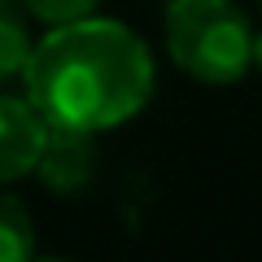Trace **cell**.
Masks as SVG:
<instances>
[{"mask_svg":"<svg viewBox=\"0 0 262 262\" xmlns=\"http://www.w3.org/2000/svg\"><path fill=\"white\" fill-rule=\"evenodd\" d=\"M22 88L48 127L101 136L131 122L149 105L158 66L149 44L127 22L92 13L66 27H48V35L35 39Z\"/></svg>","mask_w":262,"mask_h":262,"instance_id":"6da1fadb","label":"cell"},{"mask_svg":"<svg viewBox=\"0 0 262 262\" xmlns=\"http://www.w3.org/2000/svg\"><path fill=\"white\" fill-rule=\"evenodd\" d=\"M166 53L188 79L206 88H232L253 70V22L236 0H170Z\"/></svg>","mask_w":262,"mask_h":262,"instance_id":"7a4b0ae2","label":"cell"},{"mask_svg":"<svg viewBox=\"0 0 262 262\" xmlns=\"http://www.w3.org/2000/svg\"><path fill=\"white\" fill-rule=\"evenodd\" d=\"M48 144V122L31 96H0V188L35 175Z\"/></svg>","mask_w":262,"mask_h":262,"instance_id":"3957f363","label":"cell"},{"mask_svg":"<svg viewBox=\"0 0 262 262\" xmlns=\"http://www.w3.org/2000/svg\"><path fill=\"white\" fill-rule=\"evenodd\" d=\"M35 175L57 196H83L96 179V136L92 131L48 127V144H44Z\"/></svg>","mask_w":262,"mask_h":262,"instance_id":"277c9868","label":"cell"},{"mask_svg":"<svg viewBox=\"0 0 262 262\" xmlns=\"http://www.w3.org/2000/svg\"><path fill=\"white\" fill-rule=\"evenodd\" d=\"M35 48L31 39V13L22 0H0V83H9L27 70V57Z\"/></svg>","mask_w":262,"mask_h":262,"instance_id":"5b68a950","label":"cell"},{"mask_svg":"<svg viewBox=\"0 0 262 262\" xmlns=\"http://www.w3.org/2000/svg\"><path fill=\"white\" fill-rule=\"evenodd\" d=\"M35 253V219L27 201L0 192V262H22Z\"/></svg>","mask_w":262,"mask_h":262,"instance_id":"8992f818","label":"cell"},{"mask_svg":"<svg viewBox=\"0 0 262 262\" xmlns=\"http://www.w3.org/2000/svg\"><path fill=\"white\" fill-rule=\"evenodd\" d=\"M31 13V22L39 27H66V22H79V18H92L101 9V0H22Z\"/></svg>","mask_w":262,"mask_h":262,"instance_id":"52a82bcc","label":"cell"},{"mask_svg":"<svg viewBox=\"0 0 262 262\" xmlns=\"http://www.w3.org/2000/svg\"><path fill=\"white\" fill-rule=\"evenodd\" d=\"M253 66H258V70H262V31H258V35H253Z\"/></svg>","mask_w":262,"mask_h":262,"instance_id":"ba28073f","label":"cell"}]
</instances>
